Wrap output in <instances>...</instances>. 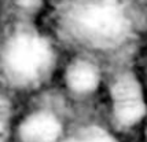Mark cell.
I'll return each mask as SVG.
<instances>
[{
	"mask_svg": "<svg viewBox=\"0 0 147 142\" xmlns=\"http://www.w3.org/2000/svg\"><path fill=\"white\" fill-rule=\"evenodd\" d=\"M110 101L114 120L122 127H132L147 113L143 88L132 72H122L110 87Z\"/></svg>",
	"mask_w": 147,
	"mask_h": 142,
	"instance_id": "3",
	"label": "cell"
},
{
	"mask_svg": "<svg viewBox=\"0 0 147 142\" xmlns=\"http://www.w3.org/2000/svg\"><path fill=\"white\" fill-rule=\"evenodd\" d=\"M1 64L8 79L24 87L41 83L55 64L51 41L32 29L15 32L7 40Z\"/></svg>",
	"mask_w": 147,
	"mask_h": 142,
	"instance_id": "2",
	"label": "cell"
},
{
	"mask_svg": "<svg viewBox=\"0 0 147 142\" xmlns=\"http://www.w3.org/2000/svg\"><path fill=\"white\" fill-rule=\"evenodd\" d=\"M63 142H87V139H85L81 134H78L77 137H70V138H66Z\"/></svg>",
	"mask_w": 147,
	"mask_h": 142,
	"instance_id": "8",
	"label": "cell"
},
{
	"mask_svg": "<svg viewBox=\"0 0 147 142\" xmlns=\"http://www.w3.org/2000/svg\"><path fill=\"white\" fill-rule=\"evenodd\" d=\"M70 32L95 47L120 44L131 31L124 0H77L66 14Z\"/></svg>",
	"mask_w": 147,
	"mask_h": 142,
	"instance_id": "1",
	"label": "cell"
},
{
	"mask_svg": "<svg viewBox=\"0 0 147 142\" xmlns=\"http://www.w3.org/2000/svg\"><path fill=\"white\" fill-rule=\"evenodd\" d=\"M87 142H118L109 131L99 126H88L80 132Z\"/></svg>",
	"mask_w": 147,
	"mask_h": 142,
	"instance_id": "7",
	"label": "cell"
},
{
	"mask_svg": "<svg viewBox=\"0 0 147 142\" xmlns=\"http://www.w3.org/2000/svg\"><path fill=\"white\" fill-rule=\"evenodd\" d=\"M65 83L76 95H91L100 84V71L90 59L77 58L67 65L65 72Z\"/></svg>",
	"mask_w": 147,
	"mask_h": 142,
	"instance_id": "5",
	"label": "cell"
},
{
	"mask_svg": "<svg viewBox=\"0 0 147 142\" xmlns=\"http://www.w3.org/2000/svg\"><path fill=\"white\" fill-rule=\"evenodd\" d=\"M62 130V122L54 112L40 109L24 117L18 126V135L24 142H57Z\"/></svg>",
	"mask_w": 147,
	"mask_h": 142,
	"instance_id": "4",
	"label": "cell"
},
{
	"mask_svg": "<svg viewBox=\"0 0 147 142\" xmlns=\"http://www.w3.org/2000/svg\"><path fill=\"white\" fill-rule=\"evenodd\" d=\"M13 116V106L10 99L0 94V142H6L10 132V122Z\"/></svg>",
	"mask_w": 147,
	"mask_h": 142,
	"instance_id": "6",
	"label": "cell"
}]
</instances>
